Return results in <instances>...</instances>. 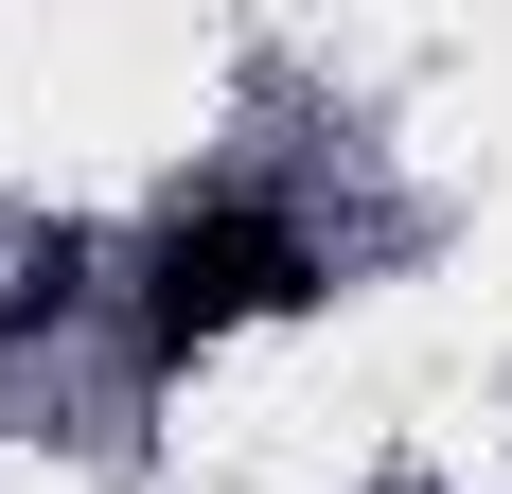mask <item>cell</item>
Instances as JSON below:
<instances>
[{"mask_svg":"<svg viewBox=\"0 0 512 494\" xmlns=\"http://www.w3.org/2000/svg\"><path fill=\"white\" fill-rule=\"evenodd\" d=\"M301 283H318V247L283 230V212H177L159 265H142V336L195 353V336H230V318H283Z\"/></svg>","mask_w":512,"mask_h":494,"instance_id":"1","label":"cell"}]
</instances>
